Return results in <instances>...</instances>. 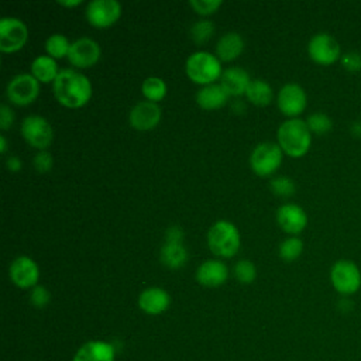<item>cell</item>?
I'll return each instance as SVG.
<instances>
[{"label":"cell","instance_id":"obj_1","mask_svg":"<svg viewBox=\"0 0 361 361\" xmlns=\"http://www.w3.org/2000/svg\"><path fill=\"white\" fill-rule=\"evenodd\" d=\"M52 93L62 106L76 109L89 102L92 83L82 72L73 68H63L52 82Z\"/></svg>","mask_w":361,"mask_h":361},{"label":"cell","instance_id":"obj_2","mask_svg":"<svg viewBox=\"0 0 361 361\" xmlns=\"http://www.w3.org/2000/svg\"><path fill=\"white\" fill-rule=\"evenodd\" d=\"M276 140L281 149L289 157H303L312 145V133L302 118L285 120L276 131Z\"/></svg>","mask_w":361,"mask_h":361},{"label":"cell","instance_id":"obj_3","mask_svg":"<svg viewBox=\"0 0 361 361\" xmlns=\"http://www.w3.org/2000/svg\"><path fill=\"white\" fill-rule=\"evenodd\" d=\"M240 244V231L237 226L228 220H217L207 231V245L217 257H233L238 251Z\"/></svg>","mask_w":361,"mask_h":361},{"label":"cell","instance_id":"obj_4","mask_svg":"<svg viewBox=\"0 0 361 361\" xmlns=\"http://www.w3.org/2000/svg\"><path fill=\"white\" fill-rule=\"evenodd\" d=\"M185 71L190 80L202 86L214 83L223 73L221 61L207 51H196L190 54L186 59Z\"/></svg>","mask_w":361,"mask_h":361},{"label":"cell","instance_id":"obj_5","mask_svg":"<svg viewBox=\"0 0 361 361\" xmlns=\"http://www.w3.org/2000/svg\"><path fill=\"white\" fill-rule=\"evenodd\" d=\"M330 282L341 296H351L361 288V271L351 259H337L330 268Z\"/></svg>","mask_w":361,"mask_h":361},{"label":"cell","instance_id":"obj_6","mask_svg":"<svg viewBox=\"0 0 361 361\" xmlns=\"http://www.w3.org/2000/svg\"><path fill=\"white\" fill-rule=\"evenodd\" d=\"M283 151L278 142H259L254 147L250 155V165L252 171L259 176H268L274 173L282 164Z\"/></svg>","mask_w":361,"mask_h":361},{"label":"cell","instance_id":"obj_7","mask_svg":"<svg viewBox=\"0 0 361 361\" xmlns=\"http://www.w3.org/2000/svg\"><path fill=\"white\" fill-rule=\"evenodd\" d=\"M307 54L310 59L319 65L327 66L341 58L338 41L329 32H317L307 42Z\"/></svg>","mask_w":361,"mask_h":361},{"label":"cell","instance_id":"obj_8","mask_svg":"<svg viewBox=\"0 0 361 361\" xmlns=\"http://www.w3.org/2000/svg\"><path fill=\"white\" fill-rule=\"evenodd\" d=\"M20 131L24 140L39 151L47 149L54 138V131L49 121L38 114L27 116L21 123Z\"/></svg>","mask_w":361,"mask_h":361},{"label":"cell","instance_id":"obj_9","mask_svg":"<svg viewBox=\"0 0 361 361\" xmlns=\"http://www.w3.org/2000/svg\"><path fill=\"white\" fill-rule=\"evenodd\" d=\"M39 93V82L31 73H18L13 76L6 86L7 99L17 106L32 103Z\"/></svg>","mask_w":361,"mask_h":361},{"label":"cell","instance_id":"obj_10","mask_svg":"<svg viewBox=\"0 0 361 361\" xmlns=\"http://www.w3.org/2000/svg\"><path fill=\"white\" fill-rule=\"evenodd\" d=\"M276 104L281 113L288 118H298L307 106V94L300 85L289 82L279 89Z\"/></svg>","mask_w":361,"mask_h":361},{"label":"cell","instance_id":"obj_11","mask_svg":"<svg viewBox=\"0 0 361 361\" xmlns=\"http://www.w3.org/2000/svg\"><path fill=\"white\" fill-rule=\"evenodd\" d=\"M28 38V30L23 20L17 17L0 18V49L16 52L21 49Z\"/></svg>","mask_w":361,"mask_h":361},{"label":"cell","instance_id":"obj_12","mask_svg":"<svg viewBox=\"0 0 361 361\" xmlns=\"http://www.w3.org/2000/svg\"><path fill=\"white\" fill-rule=\"evenodd\" d=\"M89 24L97 28L113 25L121 16V4L117 0H92L85 10Z\"/></svg>","mask_w":361,"mask_h":361},{"label":"cell","instance_id":"obj_13","mask_svg":"<svg viewBox=\"0 0 361 361\" xmlns=\"http://www.w3.org/2000/svg\"><path fill=\"white\" fill-rule=\"evenodd\" d=\"M8 276L16 286L23 289H32L34 286H37L39 278V268L31 257L18 255L10 264Z\"/></svg>","mask_w":361,"mask_h":361},{"label":"cell","instance_id":"obj_14","mask_svg":"<svg viewBox=\"0 0 361 361\" xmlns=\"http://www.w3.org/2000/svg\"><path fill=\"white\" fill-rule=\"evenodd\" d=\"M100 47L90 37H80L71 44L68 61L76 68H89L100 58Z\"/></svg>","mask_w":361,"mask_h":361},{"label":"cell","instance_id":"obj_15","mask_svg":"<svg viewBox=\"0 0 361 361\" xmlns=\"http://www.w3.org/2000/svg\"><path fill=\"white\" fill-rule=\"evenodd\" d=\"M162 116V110L158 103L149 100H141L135 103L128 114V121L133 128L145 131L154 128Z\"/></svg>","mask_w":361,"mask_h":361},{"label":"cell","instance_id":"obj_16","mask_svg":"<svg viewBox=\"0 0 361 361\" xmlns=\"http://www.w3.org/2000/svg\"><path fill=\"white\" fill-rule=\"evenodd\" d=\"M276 223L285 233L298 235L307 226V214L296 203H283L276 210Z\"/></svg>","mask_w":361,"mask_h":361},{"label":"cell","instance_id":"obj_17","mask_svg":"<svg viewBox=\"0 0 361 361\" xmlns=\"http://www.w3.org/2000/svg\"><path fill=\"white\" fill-rule=\"evenodd\" d=\"M228 278V268L221 259H206L196 268V281L209 288L223 285Z\"/></svg>","mask_w":361,"mask_h":361},{"label":"cell","instance_id":"obj_18","mask_svg":"<svg viewBox=\"0 0 361 361\" xmlns=\"http://www.w3.org/2000/svg\"><path fill=\"white\" fill-rule=\"evenodd\" d=\"M171 305L169 293L158 286L144 289L138 296V306L147 314H161Z\"/></svg>","mask_w":361,"mask_h":361},{"label":"cell","instance_id":"obj_19","mask_svg":"<svg viewBox=\"0 0 361 361\" xmlns=\"http://www.w3.org/2000/svg\"><path fill=\"white\" fill-rule=\"evenodd\" d=\"M251 80L250 73L241 66L226 68L220 76V85L224 87L228 96L245 94Z\"/></svg>","mask_w":361,"mask_h":361},{"label":"cell","instance_id":"obj_20","mask_svg":"<svg viewBox=\"0 0 361 361\" xmlns=\"http://www.w3.org/2000/svg\"><path fill=\"white\" fill-rule=\"evenodd\" d=\"M114 354L113 344L103 340H92L76 351L72 361H114Z\"/></svg>","mask_w":361,"mask_h":361},{"label":"cell","instance_id":"obj_21","mask_svg":"<svg viewBox=\"0 0 361 361\" xmlns=\"http://www.w3.org/2000/svg\"><path fill=\"white\" fill-rule=\"evenodd\" d=\"M228 94L220 83L204 85L196 92V103L204 110L219 109L226 104Z\"/></svg>","mask_w":361,"mask_h":361},{"label":"cell","instance_id":"obj_22","mask_svg":"<svg viewBox=\"0 0 361 361\" xmlns=\"http://www.w3.org/2000/svg\"><path fill=\"white\" fill-rule=\"evenodd\" d=\"M243 49H244L243 37L237 31H228L219 38L216 44V56L223 62H228L240 56Z\"/></svg>","mask_w":361,"mask_h":361},{"label":"cell","instance_id":"obj_23","mask_svg":"<svg viewBox=\"0 0 361 361\" xmlns=\"http://www.w3.org/2000/svg\"><path fill=\"white\" fill-rule=\"evenodd\" d=\"M59 66L56 63V59H54L49 55H38L31 62V75L38 80L44 83L54 82L55 78L59 73Z\"/></svg>","mask_w":361,"mask_h":361},{"label":"cell","instance_id":"obj_24","mask_svg":"<svg viewBox=\"0 0 361 361\" xmlns=\"http://www.w3.org/2000/svg\"><path fill=\"white\" fill-rule=\"evenodd\" d=\"M159 259L161 262L171 268L176 269L185 265L188 259V250L183 243H168L165 241L159 251Z\"/></svg>","mask_w":361,"mask_h":361},{"label":"cell","instance_id":"obj_25","mask_svg":"<svg viewBox=\"0 0 361 361\" xmlns=\"http://www.w3.org/2000/svg\"><path fill=\"white\" fill-rule=\"evenodd\" d=\"M245 96L255 106H267L271 103L274 92L272 86L264 79H252L247 87Z\"/></svg>","mask_w":361,"mask_h":361},{"label":"cell","instance_id":"obj_26","mask_svg":"<svg viewBox=\"0 0 361 361\" xmlns=\"http://www.w3.org/2000/svg\"><path fill=\"white\" fill-rule=\"evenodd\" d=\"M141 92L145 100L159 102L166 94V83L159 76H148L141 85Z\"/></svg>","mask_w":361,"mask_h":361},{"label":"cell","instance_id":"obj_27","mask_svg":"<svg viewBox=\"0 0 361 361\" xmlns=\"http://www.w3.org/2000/svg\"><path fill=\"white\" fill-rule=\"evenodd\" d=\"M71 44L72 42L68 39V37H65L63 34L55 32V34H51L47 38V41H45V51L54 59H59V58L68 56Z\"/></svg>","mask_w":361,"mask_h":361},{"label":"cell","instance_id":"obj_28","mask_svg":"<svg viewBox=\"0 0 361 361\" xmlns=\"http://www.w3.org/2000/svg\"><path fill=\"white\" fill-rule=\"evenodd\" d=\"M302 252H303V241L296 235L286 237L278 247V255L286 262H292L298 259L302 255Z\"/></svg>","mask_w":361,"mask_h":361},{"label":"cell","instance_id":"obj_29","mask_svg":"<svg viewBox=\"0 0 361 361\" xmlns=\"http://www.w3.org/2000/svg\"><path fill=\"white\" fill-rule=\"evenodd\" d=\"M306 124H307L310 133L317 134V135L327 134L333 128V120L330 118V116H327L323 111H314V113L309 114L306 118Z\"/></svg>","mask_w":361,"mask_h":361},{"label":"cell","instance_id":"obj_30","mask_svg":"<svg viewBox=\"0 0 361 361\" xmlns=\"http://www.w3.org/2000/svg\"><path fill=\"white\" fill-rule=\"evenodd\" d=\"M214 32V24L213 21L207 18L197 20L192 27H190V37L196 44H204L207 42Z\"/></svg>","mask_w":361,"mask_h":361},{"label":"cell","instance_id":"obj_31","mask_svg":"<svg viewBox=\"0 0 361 361\" xmlns=\"http://www.w3.org/2000/svg\"><path fill=\"white\" fill-rule=\"evenodd\" d=\"M235 279L241 283H251L257 278V268L250 259H240L233 267Z\"/></svg>","mask_w":361,"mask_h":361},{"label":"cell","instance_id":"obj_32","mask_svg":"<svg viewBox=\"0 0 361 361\" xmlns=\"http://www.w3.org/2000/svg\"><path fill=\"white\" fill-rule=\"evenodd\" d=\"M269 188L274 192V195L281 196V197H289L296 190V185H295L293 179L289 176H285V175L272 178L269 182Z\"/></svg>","mask_w":361,"mask_h":361},{"label":"cell","instance_id":"obj_33","mask_svg":"<svg viewBox=\"0 0 361 361\" xmlns=\"http://www.w3.org/2000/svg\"><path fill=\"white\" fill-rule=\"evenodd\" d=\"M221 0H190L189 6L200 16H209L216 13L217 8L221 6Z\"/></svg>","mask_w":361,"mask_h":361},{"label":"cell","instance_id":"obj_34","mask_svg":"<svg viewBox=\"0 0 361 361\" xmlns=\"http://www.w3.org/2000/svg\"><path fill=\"white\" fill-rule=\"evenodd\" d=\"M51 300V293L45 286L37 285L30 292V302L35 307H45Z\"/></svg>","mask_w":361,"mask_h":361},{"label":"cell","instance_id":"obj_35","mask_svg":"<svg viewBox=\"0 0 361 361\" xmlns=\"http://www.w3.org/2000/svg\"><path fill=\"white\" fill-rule=\"evenodd\" d=\"M32 165L34 168L41 172V173H45V172H49L52 165H54V158L52 155L47 151V149H41L38 151L35 155H34V159H32Z\"/></svg>","mask_w":361,"mask_h":361},{"label":"cell","instance_id":"obj_36","mask_svg":"<svg viewBox=\"0 0 361 361\" xmlns=\"http://www.w3.org/2000/svg\"><path fill=\"white\" fill-rule=\"evenodd\" d=\"M340 62L343 65V68L348 72H360L361 71V54L357 51H350L341 55Z\"/></svg>","mask_w":361,"mask_h":361},{"label":"cell","instance_id":"obj_37","mask_svg":"<svg viewBox=\"0 0 361 361\" xmlns=\"http://www.w3.org/2000/svg\"><path fill=\"white\" fill-rule=\"evenodd\" d=\"M13 123H14V111L10 106L3 103L0 106V128L7 130L13 126Z\"/></svg>","mask_w":361,"mask_h":361},{"label":"cell","instance_id":"obj_38","mask_svg":"<svg viewBox=\"0 0 361 361\" xmlns=\"http://www.w3.org/2000/svg\"><path fill=\"white\" fill-rule=\"evenodd\" d=\"M165 241L183 243V230L179 226H171L165 231Z\"/></svg>","mask_w":361,"mask_h":361},{"label":"cell","instance_id":"obj_39","mask_svg":"<svg viewBox=\"0 0 361 361\" xmlns=\"http://www.w3.org/2000/svg\"><path fill=\"white\" fill-rule=\"evenodd\" d=\"M21 165H23V162L17 155H10L6 159V166L11 172H18L21 169Z\"/></svg>","mask_w":361,"mask_h":361},{"label":"cell","instance_id":"obj_40","mask_svg":"<svg viewBox=\"0 0 361 361\" xmlns=\"http://www.w3.org/2000/svg\"><path fill=\"white\" fill-rule=\"evenodd\" d=\"M351 134L354 135V137H358V138H361V120H357V121H354L353 124H351Z\"/></svg>","mask_w":361,"mask_h":361},{"label":"cell","instance_id":"obj_41","mask_svg":"<svg viewBox=\"0 0 361 361\" xmlns=\"http://www.w3.org/2000/svg\"><path fill=\"white\" fill-rule=\"evenodd\" d=\"M82 1L80 0H61L59 1V4H62V6H65V7H75V6H79Z\"/></svg>","mask_w":361,"mask_h":361},{"label":"cell","instance_id":"obj_42","mask_svg":"<svg viewBox=\"0 0 361 361\" xmlns=\"http://www.w3.org/2000/svg\"><path fill=\"white\" fill-rule=\"evenodd\" d=\"M7 151V140L6 135H0V152L4 154Z\"/></svg>","mask_w":361,"mask_h":361}]
</instances>
